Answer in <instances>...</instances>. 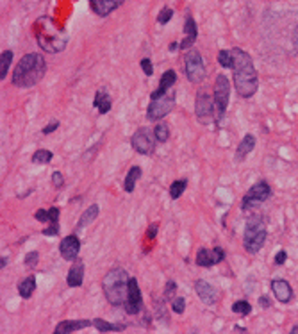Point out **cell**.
<instances>
[{"label": "cell", "instance_id": "cell-8", "mask_svg": "<svg viewBox=\"0 0 298 334\" xmlns=\"http://www.w3.org/2000/svg\"><path fill=\"white\" fill-rule=\"evenodd\" d=\"M230 102V82L229 79L220 73L214 81V106H216V124L222 122V118L225 116L227 107Z\"/></svg>", "mask_w": 298, "mask_h": 334}, {"label": "cell", "instance_id": "cell-11", "mask_svg": "<svg viewBox=\"0 0 298 334\" xmlns=\"http://www.w3.org/2000/svg\"><path fill=\"white\" fill-rule=\"evenodd\" d=\"M153 140H155L153 131L150 133L147 127H140L136 133L132 134L131 145H132V149L136 150L138 154L150 156V154H153V150H155V143H153Z\"/></svg>", "mask_w": 298, "mask_h": 334}, {"label": "cell", "instance_id": "cell-9", "mask_svg": "<svg viewBox=\"0 0 298 334\" xmlns=\"http://www.w3.org/2000/svg\"><path fill=\"white\" fill-rule=\"evenodd\" d=\"M195 115L198 124L209 125L213 120H216V106H214V99H211V95L205 90H200L196 93V102H195Z\"/></svg>", "mask_w": 298, "mask_h": 334}, {"label": "cell", "instance_id": "cell-23", "mask_svg": "<svg viewBox=\"0 0 298 334\" xmlns=\"http://www.w3.org/2000/svg\"><path fill=\"white\" fill-rule=\"evenodd\" d=\"M98 213H100V209H98L97 204H91V206L81 214V218H79V223H77V227H75V232L84 231V227H88V225H90L91 222H95V218L98 216Z\"/></svg>", "mask_w": 298, "mask_h": 334}, {"label": "cell", "instance_id": "cell-5", "mask_svg": "<svg viewBox=\"0 0 298 334\" xmlns=\"http://www.w3.org/2000/svg\"><path fill=\"white\" fill-rule=\"evenodd\" d=\"M266 223L261 216H250L247 220V227H245V236H243V247L250 254H257L263 249L264 241H266Z\"/></svg>", "mask_w": 298, "mask_h": 334}, {"label": "cell", "instance_id": "cell-47", "mask_svg": "<svg viewBox=\"0 0 298 334\" xmlns=\"http://www.w3.org/2000/svg\"><path fill=\"white\" fill-rule=\"evenodd\" d=\"M180 48V41H173L170 45V52H175V50H179Z\"/></svg>", "mask_w": 298, "mask_h": 334}, {"label": "cell", "instance_id": "cell-1", "mask_svg": "<svg viewBox=\"0 0 298 334\" xmlns=\"http://www.w3.org/2000/svg\"><path fill=\"white\" fill-rule=\"evenodd\" d=\"M232 57H234V88L241 99H250L254 97L259 88V77H257L256 66L252 63V57L241 48H232Z\"/></svg>", "mask_w": 298, "mask_h": 334}, {"label": "cell", "instance_id": "cell-21", "mask_svg": "<svg viewBox=\"0 0 298 334\" xmlns=\"http://www.w3.org/2000/svg\"><path fill=\"white\" fill-rule=\"evenodd\" d=\"M175 82H177V73H175L173 70H166V72L162 73L161 81H159V88L155 91H152L150 99H157V97H161V95L168 93V91L175 86Z\"/></svg>", "mask_w": 298, "mask_h": 334}, {"label": "cell", "instance_id": "cell-16", "mask_svg": "<svg viewBox=\"0 0 298 334\" xmlns=\"http://www.w3.org/2000/svg\"><path fill=\"white\" fill-rule=\"evenodd\" d=\"M270 286H272L273 295H275V299H277L279 302L288 304V302L293 300V288H291V284L288 283V281H284V279H275V281H272Z\"/></svg>", "mask_w": 298, "mask_h": 334}, {"label": "cell", "instance_id": "cell-27", "mask_svg": "<svg viewBox=\"0 0 298 334\" xmlns=\"http://www.w3.org/2000/svg\"><path fill=\"white\" fill-rule=\"evenodd\" d=\"M34 290H36V277L34 275L25 277L20 283V286H18V293H20L21 299H30L32 293H34Z\"/></svg>", "mask_w": 298, "mask_h": 334}, {"label": "cell", "instance_id": "cell-29", "mask_svg": "<svg viewBox=\"0 0 298 334\" xmlns=\"http://www.w3.org/2000/svg\"><path fill=\"white\" fill-rule=\"evenodd\" d=\"M153 136H155V142L159 143H166L170 140V127L164 122H159L155 127H153Z\"/></svg>", "mask_w": 298, "mask_h": 334}, {"label": "cell", "instance_id": "cell-14", "mask_svg": "<svg viewBox=\"0 0 298 334\" xmlns=\"http://www.w3.org/2000/svg\"><path fill=\"white\" fill-rule=\"evenodd\" d=\"M81 252V240L77 234H70L63 238L59 243V254L64 261H75Z\"/></svg>", "mask_w": 298, "mask_h": 334}, {"label": "cell", "instance_id": "cell-28", "mask_svg": "<svg viewBox=\"0 0 298 334\" xmlns=\"http://www.w3.org/2000/svg\"><path fill=\"white\" fill-rule=\"evenodd\" d=\"M93 326L97 327L98 333H122V331H125L124 324H109V322L102 320V318L93 320Z\"/></svg>", "mask_w": 298, "mask_h": 334}, {"label": "cell", "instance_id": "cell-36", "mask_svg": "<svg viewBox=\"0 0 298 334\" xmlns=\"http://www.w3.org/2000/svg\"><path fill=\"white\" fill-rule=\"evenodd\" d=\"M171 16H173V9L164 7V9H161V13H159V16H157V21L161 23V25H164V23H168V21L171 20Z\"/></svg>", "mask_w": 298, "mask_h": 334}, {"label": "cell", "instance_id": "cell-3", "mask_svg": "<svg viewBox=\"0 0 298 334\" xmlns=\"http://www.w3.org/2000/svg\"><path fill=\"white\" fill-rule=\"evenodd\" d=\"M47 73V61L41 54H25L18 61L16 68L13 72V86L18 88H32L36 86Z\"/></svg>", "mask_w": 298, "mask_h": 334}, {"label": "cell", "instance_id": "cell-20", "mask_svg": "<svg viewBox=\"0 0 298 334\" xmlns=\"http://www.w3.org/2000/svg\"><path fill=\"white\" fill-rule=\"evenodd\" d=\"M91 324H93V322H90V320H64V322H59V324H57L54 333L56 334L77 333V331H82V329H86V327H90Z\"/></svg>", "mask_w": 298, "mask_h": 334}, {"label": "cell", "instance_id": "cell-40", "mask_svg": "<svg viewBox=\"0 0 298 334\" xmlns=\"http://www.w3.org/2000/svg\"><path fill=\"white\" fill-rule=\"evenodd\" d=\"M175 292H177V283H173V281H168L166 283V290H164V297L166 299H175Z\"/></svg>", "mask_w": 298, "mask_h": 334}, {"label": "cell", "instance_id": "cell-42", "mask_svg": "<svg viewBox=\"0 0 298 334\" xmlns=\"http://www.w3.org/2000/svg\"><path fill=\"white\" fill-rule=\"evenodd\" d=\"M34 218L38 220V222H43V223H47L48 222V211L45 209H38L34 214Z\"/></svg>", "mask_w": 298, "mask_h": 334}, {"label": "cell", "instance_id": "cell-37", "mask_svg": "<svg viewBox=\"0 0 298 334\" xmlns=\"http://www.w3.org/2000/svg\"><path fill=\"white\" fill-rule=\"evenodd\" d=\"M38 261H39V254L36 252V250L34 252H29L25 256V266L27 268H34V266L38 265Z\"/></svg>", "mask_w": 298, "mask_h": 334}, {"label": "cell", "instance_id": "cell-34", "mask_svg": "<svg viewBox=\"0 0 298 334\" xmlns=\"http://www.w3.org/2000/svg\"><path fill=\"white\" fill-rule=\"evenodd\" d=\"M232 311L238 313V315H241V317H247V315L252 313V306L248 304L247 300H238V302L232 304Z\"/></svg>", "mask_w": 298, "mask_h": 334}, {"label": "cell", "instance_id": "cell-19", "mask_svg": "<svg viewBox=\"0 0 298 334\" xmlns=\"http://www.w3.org/2000/svg\"><path fill=\"white\" fill-rule=\"evenodd\" d=\"M82 281H84V263H82V259L77 257L72 268H70L68 275H66V283H68L70 288H79L82 286Z\"/></svg>", "mask_w": 298, "mask_h": 334}, {"label": "cell", "instance_id": "cell-30", "mask_svg": "<svg viewBox=\"0 0 298 334\" xmlns=\"http://www.w3.org/2000/svg\"><path fill=\"white\" fill-rule=\"evenodd\" d=\"M11 61H13V52L11 50L2 52V56H0V79H2V81H4L5 75H7Z\"/></svg>", "mask_w": 298, "mask_h": 334}, {"label": "cell", "instance_id": "cell-46", "mask_svg": "<svg viewBox=\"0 0 298 334\" xmlns=\"http://www.w3.org/2000/svg\"><path fill=\"white\" fill-rule=\"evenodd\" d=\"M293 43H295V48H297V52H298V25H297V29H295V34H293Z\"/></svg>", "mask_w": 298, "mask_h": 334}, {"label": "cell", "instance_id": "cell-13", "mask_svg": "<svg viewBox=\"0 0 298 334\" xmlns=\"http://www.w3.org/2000/svg\"><path fill=\"white\" fill-rule=\"evenodd\" d=\"M225 259V250L222 247H214V249H198L196 252V265L198 266H204V268H209V266H214L218 263H222Z\"/></svg>", "mask_w": 298, "mask_h": 334}, {"label": "cell", "instance_id": "cell-26", "mask_svg": "<svg viewBox=\"0 0 298 334\" xmlns=\"http://www.w3.org/2000/svg\"><path fill=\"white\" fill-rule=\"evenodd\" d=\"M141 179V168L140 167H131L127 171V177H125L124 182V189L127 193H132L134 188H136V182Z\"/></svg>", "mask_w": 298, "mask_h": 334}, {"label": "cell", "instance_id": "cell-32", "mask_svg": "<svg viewBox=\"0 0 298 334\" xmlns=\"http://www.w3.org/2000/svg\"><path fill=\"white\" fill-rule=\"evenodd\" d=\"M54 154H52L50 150H36L34 154H32V163L34 165H47L52 161Z\"/></svg>", "mask_w": 298, "mask_h": 334}, {"label": "cell", "instance_id": "cell-18", "mask_svg": "<svg viewBox=\"0 0 298 334\" xmlns=\"http://www.w3.org/2000/svg\"><path fill=\"white\" fill-rule=\"evenodd\" d=\"M196 36H198L196 23H195V20H193L191 14H187L186 21H184V39L180 41V48H184V50L191 48V45L196 41Z\"/></svg>", "mask_w": 298, "mask_h": 334}, {"label": "cell", "instance_id": "cell-31", "mask_svg": "<svg viewBox=\"0 0 298 334\" xmlns=\"http://www.w3.org/2000/svg\"><path fill=\"white\" fill-rule=\"evenodd\" d=\"M186 186H187V180L186 179H180V180H175V182H171L170 197L173 198V200L180 198V197H182V193L186 191Z\"/></svg>", "mask_w": 298, "mask_h": 334}, {"label": "cell", "instance_id": "cell-24", "mask_svg": "<svg viewBox=\"0 0 298 334\" xmlns=\"http://www.w3.org/2000/svg\"><path fill=\"white\" fill-rule=\"evenodd\" d=\"M93 106L97 107L100 115H106V113L111 111L113 102H111V97H109V93H107L106 90H98L97 95H95Z\"/></svg>", "mask_w": 298, "mask_h": 334}, {"label": "cell", "instance_id": "cell-2", "mask_svg": "<svg viewBox=\"0 0 298 334\" xmlns=\"http://www.w3.org/2000/svg\"><path fill=\"white\" fill-rule=\"evenodd\" d=\"M34 38L38 45L48 54H59L66 48L68 36L50 16H39L34 21Z\"/></svg>", "mask_w": 298, "mask_h": 334}, {"label": "cell", "instance_id": "cell-35", "mask_svg": "<svg viewBox=\"0 0 298 334\" xmlns=\"http://www.w3.org/2000/svg\"><path fill=\"white\" fill-rule=\"evenodd\" d=\"M171 309H173L175 315H182L186 311V299L184 297H175L173 302H171Z\"/></svg>", "mask_w": 298, "mask_h": 334}, {"label": "cell", "instance_id": "cell-6", "mask_svg": "<svg viewBox=\"0 0 298 334\" xmlns=\"http://www.w3.org/2000/svg\"><path fill=\"white\" fill-rule=\"evenodd\" d=\"M177 102V93L171 88L168 93L161 95L157 99H150L149 109H147V120L149 122H161L166 115H170L171 109Z\"/></svg>", "mask_w": 298, "mask_h": 334}, {"label": "cell", "instance_id": "cell-22", "mask_svg": "<svg viewBox=\"0 0 298 334\" xmlns=\"http://www.w3.org/2000/svg\"><path fill=\"white\" fill-rule=\"evenodd\" d=\"M254 147H256V138L252 136V134H247V136L241 140V143L238 145V150H236V161L241 163L243 159L247 158L252 150H254Z\"/></svg>", "mask_w": 298, "mask_h": 334}, {"label": "cell", "instance_id": "cell-44", "mask_svg": "<svg viewBox=\"0 0 298 334\" xmlns=\"http://www.w3.org/2000/svg\"><path fill=\"white\" fill-rule=\"evenodd\" d=\"M57 127H59V122H52V124H48L47 127L43 129V134H52Z\"/></svg>", "mask_w": 298, "mask_h": 334}, {"label": "cell", "instance_id": "cell-15", "mask_svg": "<svg viewBox=\"0 0 298 334\" xmlns=\"http://www.w3.org/2000/svg\"><path fill=\"white\" fill-rule=\"evenodd\" d=\"M195 292H196V295H198V299H200L204 304L214 306L218 302L216 290H214V288L211 286L207 281H204V279H198V281L195 283Z\"/></svg>", "mask_w": 298, "mask_h": 334}, {"label": "cell", "instance_id": "cell-12", "mask_svg": "<svg viewBox=\"0 0 298 334\" xmlns=\"http://www.w3.org/2000/svg\"><path fill=\"white\" fill-rule=\"evenodd\" d=\"M124 308L129 315H138L143 309V297H141L140 284H138V279L134 277H131V281H129L127 300H125Z\"/></svg>", "mask_w": 298, "mask_h": 334}, {"label": "cell", "instance_id": "cell-41", "mask_svg": "<svg viewBox=\"0 0 298 334\" xmlns=\"http://www.w3.org/2000/svg\"><path fill=\"white\" fill-rule=\"evenodd\" d=\"M157 232H159V225L157 223H152V225L147 229V240H153V238L157 236Z\"/></svg>", "mask_w": 298, "mask_h": 334}, {"label": "cell", "instance_id": "cell-7", "mask_svg": "<svg viewBox=\"0 0 298 334\" xmlns=\"http://www.w3.org/2000/svg\"><path fill=\"white\" fill-rule=\"evenodd\" d=\"M184 72H186L187 81L193 82V84H200L207 75L204 57L195 48H187L186 56H184Z\"/></svg>", "mask_w": 298, "mask_h": 334}, {"label": "cell", "instance_id": "cell-38", "mask_svg": "<svg viewBox=\"0 0 298 334\" xmlns=\"http://www.w3.org/2000/svg\"><path fill=\"white\" fill-rule=\"evenodd\" d=\"M52 184H54L56 189H61L64 186V177L61 171H54V173H52Z\"/></svg>", "mask_w": 298, "mask_h": 334}, {"label": "cell", "instance_id": "cell-43", "mask_svg": "<svg viewBox=\"0 0 298 334\" xmlns=\"http://www.w3.org/2000/svg\"><path fill=\"white\" fill-rule=\"evenodd\" d=\"M286 257H288L286 250H281V252H277V256H275V265H284Z\"/></svg>", "mask_w": 298, "mask_h": 334}, {"label": "cell", "instance_id": "cell-39", "mask_svg": "<svg viewBox=\"0 0 298 334\" xmlns=\"http://www.w3.org/2000/svg\"><path fill=\"white\" fill-rule=\"evenodd\" d=\"M140 64H141V70H143V73H145V75H152V73H153V64H152V61H150L149 57H143Z\"/></svg>", "mask_w": 298, "mask_h": 334}, {"label": "cell", "instance_id": "cell-45", "mask_svg": "<svg viewBox=\"0 0 298 334\" xmlns=\"http://www.w3.org/2000/svg\"><path fill=\"white\" fill-rule=\"evenodd\" d=\"M259 304L263 306V308H270V306H272V302H270L268 297H261V299H259Z\"/></svg>", "mask_w": 298, "mask_h": 334}, {"label": "cell", "instance_id": "cell-4", "mask_svg": "<svg viewBox=\"0 0 298 334\" xmlns=\"http://www.w3.org/2000/svg\"><path fill=\"white\" fill-rule=\"evenodd\" d=\"M129 277L127 272L122 268V266H115L107 272L106 277H104L102 290L106 299L109 300V304L115 306V308H122L125 306V300H127V292H129Z\"/></svg>", "mask_w": 298, "mask_h": 334}, {"label": "cell", "instance_id": "cell-49", "mask_svg": "<svg viewBox=\"0 0 298 334\" xmlns=\"http://www.w3.org/2000/svg\"><path fill=\"white\" fill-rule=\"evenodd\" d=\"M291 334H298V326H297V327H293V329H291Z\"/></svg>", "mask_w": 298, "mask_h": 334}, {"label": "cell", "instance_id": "cell-25", "mask_svg": "<svg viewBox=\"0 0 298 334\" xmlns=\"http://www.w3.org/2000/svg\"><path fill=\"white\" fill-rule=\"evenodd\" d=\"M45 236H57L59 234V209L57 207H50L48 209V225L47 229H43Z\"/></svg>", "mask_w": 298, "mask_h": 334}, {"label": "cell", "instance_id": "cell-17", "mask_svg": "<svg viewBox=\"0 0 298 334\" xmlns=\"http://www.w3.org/2000/svg\"><path fill=\"white\" fill-rule=\"evenodd\" d=\"M124 4V0H90V5L93 9V13L98 16H107L111 14L115 9H118Z\"/></svg>", "mask_w": 298, "mask_h": 334}, {"label": "cell", "instance_id": "cell-48", "mask_svg": "<svg viewBox=\"0 0 298 334\" xmlns=\"http://www.w3.org/2000/svg\"><path fill=\"white\" fill-rule=\"evenodd\" d=\"M5 266H7V257H4V256H2V259H0V268L4 270Z\"/></svg>", "mask_w": 298, "mask_h": 334}, {"label": "cell", "instance_id": "cell-10", "mask_svg": "<svg viewBox=\"0 0 298 334\" xmlns=\"http://www.w3.org/2000/svg\"><path fill=\"white\" fill-rule=\"evenodd\" d=\"M270 197H272V188H270L268 182H264V180L256 182V184L245 193V197H243V202H241V209L243 211L254 209L256 206H259V204L268 200Z\"/></svg>", "mask_w": 298, "mask_h": 334}, {"label": "cell", "instance_id": "cell-33", "mask_svg": "<svg viewBox=\"0 0 298 334\" xmlns=\"http://www.w3.org/2000/svg\"><path fill=\"white\" fill-rule=\"evenodd\" d=\"M218 63L222 64L223 68H232L234 66V57L230 50H220L218 52Z\"/></svg>", "mask_w": 298, "mask_h": 334}]
</instances>
